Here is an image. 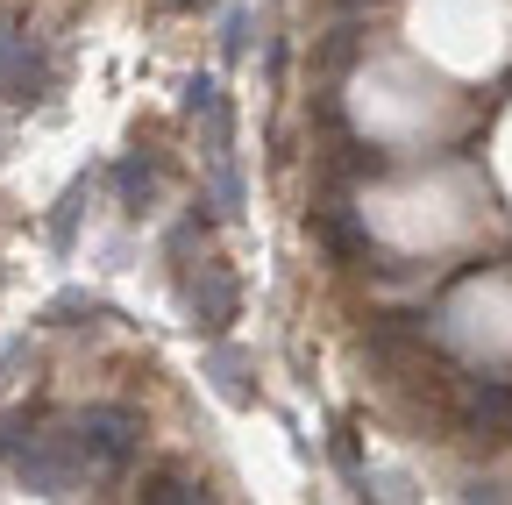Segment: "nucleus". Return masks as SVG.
Returning <instances> with one entry per match:
<instances>
[{
	"label": "nucleus",
	"mask_w": 512,
	"mask_h": 505,
	"mask_svg": "<svg viewBox=\"0 0 512 505\" xmlns=\"http://www.w3.org/2000/svg\"><path fill=\"white\" fill-rule=\"evenodd\" d=\"M15 477L29 491H43V498H72V491L100 484V470L86 463V449H79L72 427H43L29 441H15Z\"/></svg>",
	"instance_id": "obj_1"
},
{
	"label": "nucleus",
	"mask_w": 512,
	"mask_h": 505,
	"mask_svg": "<svg viewBox=\"0 0 512 505\" xmlns=\"http://www.w3.org/2000/svg\"><path fill=\"white\" fill-rule=\"evenodd\" d=\"M72 434H79V449H86V463L100 477H121L128 463H136V441H143V427H136L128 406H86L72 420Z\"/></svg>",
	"instance_id": "obj_2"
},
{
	"label": "nucleus",
	"mask_w": 512,
	"mask_h": 505,
	"mask_svg": "<svg viewBox=\"0 0 512 505\" xmlns=\"http://www.w3.org/2000/svg\"><path fill=\"white\" fill-rule=\"evenodd\" d=\"M185 306H192V328H207V335H221L228 321H235V278H228V264H192L185 271Z\"/></svg>",
	"instance_id": "obj_3"
},
{
	"label": "nucleus",
	"mask_w": 512,
	"mask_h": 505,
	"mask_svg": "<svg viewBox=\"0 0 512 505\" xmlns=\"http://www.w3.org/2000/svg\"><path fill=\"white\" fill-rule=\"evenodd\" d=\"M463 434H477V441L512 434V385L505 377H470L463 385Z\"/></svg>",
	"instance_id": "obj_4"
},
{
	"label": "nucleus",
	"mask_w": 512,
	"mask_h": 505,
	"mask_svg": "<svg viewBox=\"0 0 512 505\" xmlns=\"http://www.w3.org/2000/svg\"><path fill=\"white\" fill-rule=\"evenodd\" d=\"M43 86H50V72H43V57L29 50V36L0 29V93H8V100H43Z\"/></svg>",
	"instance_id": "obj_5"
},
{
	"label": "nucleus",
	"mask_w": 512,
	"mask_h": 505,
	"mask_svg": "<svg viewBox=\"0 0 512 505\" xmlns=\"http://www.w3.org/2000/svg\"><path fill=\"white\" fill-rule=\"evenodd\" d=\"M185 114H192V121H207L214 157L235 143V129H228V100H221V86H214V79H192V86H185Z\"/></svg>",
	"instance_id": "obj_6"
},
{
	"label": "nucleus",
	"mask_w": 512,
	"mask_h": 505,
	"mask_svg": "<svg viewBox=\"0 0 512 505\" xmlns=\"http://www.w3.org/2000/svg\"><path fill=\"white\" fill-rule=\"evenodd\" d=\"M207 370H214V385H221V399H235V406H249L256 399V385H249V377H242V356L221 342L214 356H207Z\"/></svg>",
	"instance_id": "obj_7"
},
{
	"label": "nucleus",
	"mask_w": 512,
	"mask_h": 505,
	"mask_svg": "<svg viewBox=\"0 0 512 505\" xmlns=\"http://www.w3.org/2000/svg\"><path fill=\"white\" fill-rule=\"evenodd\" d=\"M207 484H192V477H150L143 484V505H200Z\"/></svg>",
	"instance_id": "obj_8"
},
{
	"label": "nucleus",
	"mask_w": 512,
	"mask_h": 505,
	"mask_svg": "<svg viewBox=\"0 0 512 505\" xmlns=\"http://www.w3.org/2000/svg\"><path fill=\"white\" fill-rule=\"evenodd\" d=\"M114 178H121V207H136V214H143V200L157 193V171H150L143 157H128V164H121Z\"/></svg>",
	"instance_id": "obj_9"
},
{
	"label": "nucleus",
	"mask_w": 512,
	"mask_h": 505,
	"mask_svg": "<svg viewBox=\"0 0 512 505\" xmlns=\"http://www.w3.org/2000/svg\"><path fill=\"white\" fill-rule=\"evenodd\" d=\"M221 43H228V57H242V50H249V15H242V8L228 15V36H221Z\"/></svg>",
	"instance_id": "obj_10"
},
{
	"label": "nucleus",
	"mask_w": 512,
	"mask_h": 505,
	"mask_svg": "<svg viewBox=\"0 0 512 505\" xmlns=\"http://www.w3.org/2000/svg\"><path fill=\"white\" fill-rule=\"evenodd\" d=\"M15 441H22V434H15V427H0V449H15Z\"/></svg>",
	"instance_id": "obj_11"
},
{
	"label": "nucleus",
	"mask_w": 512,
	"mask_h": 505,
	"mask_svg": "<svg viewBox=\"0 0 512 505\" xmlns=\"http://www.w3.org/2000/svg\"><path fill=\"white\" fill-rule=\"evenodd\" d=\"M164 8H185V0H164Z\"/></svg>",
	"instance_id": "obj_12"
}]
</instances>
